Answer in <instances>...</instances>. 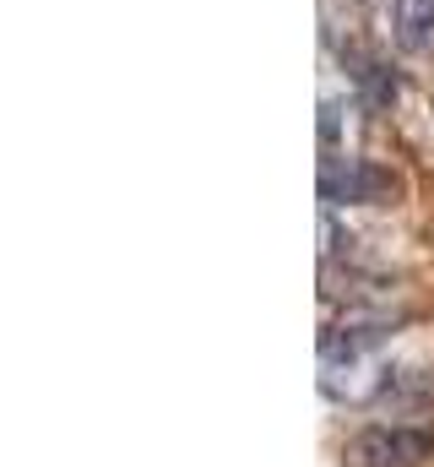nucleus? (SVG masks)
Here are the masks:
<instances>
[{"instance_id":"1","label":"nucleus","mask_w":434,"mask_h":467,"mask_svg":"<svg viewBox=\"0 0 434 467\" xmlns=\"http://www.w3.org/2000/svg\"><path fill=\"white\" fill-rule=\"evenodd\" d=\"M429 435L408 430V424H369L364 435H353L347 467H413L429 457Z\"/></svg>"},{"instance_id":"2","label":"nucleus","mask_w":434,"mask_h":467,"mask_svg":"<svg viewBox=\"0 0 434 467\" xmlns=\"http://www.w3.org/2000/svg\"><path fill=\"white\" fill-rule=\"evenodd\" d=\"M386 191V180L369 169V163H358V158H336V152H326L321 158V202L326 207H342V202H375Z\"/></svg>"},{"instance_id":"3","label":"nucleus","mask_w":434,"mask_h":467,"mask_svg":"<svg viewBox=\"0 0 434 467\" xmlns=\"http://www.w3.org/2000/svg\"><path fill=\"white\" fill-rule=\"evenodd\" d=\"M397 44L402 49H429L434 38V0H397Z\"/></svg>"},{"instance_id":"4","label":"nucleus","mask_w":434,"mask_h":467,"mask_svg":"<svg viewBox=\"0 0 434 467\" xmlns=\"http://www.w3.org/2000/svg\"><path fill=\"white\" fill-rule=\"evenodd\" d=\"M336 115H342V109H336V104L326 99V104H321V141H326V147L336 141V125H342V119H336Z\"/></svg>"}]
</instances>
